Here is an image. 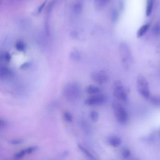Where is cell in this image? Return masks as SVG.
Wrapping results in <instances>:
<instances>
[{
    "instance_id": "6da1fadb",
    "label": "cell",
    "mask_w": 160,
    "mask_h": 160,
    "mask_svg": "<svg viewBox=\"0 0 160 160\" xmlns=\"http://www.w3.org/2000/svg\"><path fill=\"white\" fill-rule=\"evenodd\" d=\"M64 98L69 101L77 100L81 94V88L76 82H69L65 85L62 91Z\"/></svg>"
},
{
    "instance_id": "7a4b0ae2",
    "label": "cell",
    "mask_w": 160,
    "mask_h": 160,
    "mask_svg": "<svg viewBox=\"0 0 160 160\" xmlns=\"http://www.w3.org/2000/svg\"><path fill=\"white\" fill-rule=\"evenodd\" d=\"M112 111L114 117L119 124H125L129 120V115L124 107L118 102L112 104Z\"/></svg>"
},
{
    "instance_id": "3957f363",
    "label": "cell",
    "mask_w": 160,
    "mask_h": 160,
    "mask_svg": "<svg viewBox=\"0 0 160 160\" xmlns=\"http://www.w3.org/2000/svg\"><path fill=\"white\" fill-rule=\"evenodd\" d=\"M136 86L138 91L144 98H149L151 93L149 83L147 79L143 76L139 75L138 76L136 79Z\"/></svg>"
},
{
    "instance_id": "277c9868",
    "label": "cell",
    "mask_w": 160,
    "mask_h": 160,
    "mask_svg": "<svg viewBox=\"0 0 160 160\" xmlns=\"http://www.w3.org/2000/svg\"><path fill=\"white\" fill-rule=\"evenodd\" d=\"M113 94L114 97L121 102H126L128 99V94L122 82L116 81L113 84Z\"/></svg>"
},
{
    "instance_id": "5b68a950",
    "label": "cell",
    "mask_w": 160,
    "mask_h": 160,
    "mask_svg": "<svg viewBox=\"0 0 160 160\" xmlns=\"http://www.w3.org/2000/svg\"><path fill=\"white\" fill-rule=\"evenodd\" d=\"M119 51L122 63L128 66L132 60L131 51L129 46L126 42H122L119 44Z\"/></svg>"
},
{
    "instance_id": "8992f818",
    "label": "cell",
    "mask_w": 160,
    "mask_h": 160,
    "mask_svg": "<svg viewBox=\"0 0 160 160\" xmlns=\"http://www.w3.org/2000/svg\"><path fill=\"white\" fill-rule=\"evenodd\" d=\"M107 98L106 96L101 94L91 95L84 101V104L89 106H98L106 103Z\"/></svg>"
},
{
    "instance_id": "52a82bcc",
    "label": "cell",
    "mask_w": 160,
    "mask_h": 160,
    "mask_svg": "<svg viewBox=\"0 0 160 160\" xmlns=\"http://www.w3.org/2000/svg\"><path fill=\"white\" fill-rule=\"evenodd\" d=\"M91 79L93 81L99 84H104L108 82L109 76L106 72L102 70H99L92 73Z\"/></svg>"
},
{
    "instance_id": "ba28073f",
    "label": "cell",
    "mask_w": 160,
    "mask_h": 160,
    "mask_svg": "<svg viewBox=\"0 0 160 160\" xmlns=\"http://www.w3.org/2000/svg\"><path fill=\"white\" fill-rule=\"evenodd\" d=\"M37 149L36 146H31V147H28L26 148H24L19 151H18L17 153H16L14 154V158L16 159H21L24 158V156L28 155V154H31V153H32L34 151H36V149Z\"/></svg>"
},
{
    "instance_id": "9c48e42d",
    "label": "cell",
    "mask_w": 160,
    "mask_h": 160,
    "mask_svg": "<svg viewBox=\"0 0 160 160\" xmlns=\"http://www.w3.org/2000/svg\"><path fill=\"white\" fill-rule=\"evenodd\" d=\"M108 144L113 148H118L122 143V140L120 137L117 135H110L107 139Z\"/></svg>"
},
{
    "instance_id": "30bf717a",
    "label": "cell",
    "mask_w": 160,
    "mask_h": 160,
    "mask_svg": "<svg viewBox=\"0 0 160 160\" xmlns=\"http://www.w3.org/2000/svg\"><path fill=\"white\" fill-rule=\"evenodd\" d=\"M78 147L79 149L81 151V152L87 158L88 160H98L97 158L94 155V154L86 147L79 144L78 145Z\"/></svg>"
},
{
    "instance_id": "8fae6325",
    "label": "cell",
    "mask_w": 160,
    "mask_h": 160,
    "mask_svg": "<svg viewBox=\"0 0 160 160\" xmlns=\"http://www.w3.org/2000/svg\"><path fill=\"white\" fill-rule=\"evenodd\" d=\"M149 28H150L149 23H146V24L142 25L137 31V34H136L137 37L139 38L142 37L147 32V31H148Z\"/></svg>"
},
{
    "instance_id": "7c38bea8",
    "label": "cell",
    "mask_w": 160,
    "mask_h": 160,
    "mask_svg": "<svg viewBox=\"0 0 160 160\" xmlns=\"http://www.w3.org/2000/svg\"><path fill=\"white\" fill-rule=\"evenodd\" d=\"M86 91L88 94H91V95H94L97 94H99L101 89L99 87L93 85V84H90L88 85L86 88Z\"/></svg>"
},
{
    "instance_id": "4fadbf2b",
    "label": "cell",
    "mask_w": 160,
    "mask_h": 160,
    "mask_svg": "<svg viewBox=\"0 0 160 160\" xmlns=\"http://www.w3.org/2000/svg\"><path fill=\"white\" fill-rule=\"evenodd\" d=\"M154 0H147L146 6V16H149L152 11L154 7Z\"/></svg>"
},
{
    "instance_id": "5bb4252c",
    "label": "cell",
    "mask_w": 160,
    "mask_h": 160,
    "mask_svg": "<svg viewBox=\"0 0 160 160\" xmlns=\"http://www.w3.org/2000/svg\"><path fill=\"white\" fill-rule=\"evenodd\" d=\"M11 74V71L6 67H1L0 68V77L1 78H8Z\"/></svg>"
},
{
    "instance_id": "9a60e30c",
    "label": "cell",
    "mask_w": 160,
    "mask_h": 160,
    "mask_svg": "<svg viewBox=\"0 0 160 160\" xmlns=\"http://www.w3.org/2000/svg\"><path fill=\"white\" fill-rule=\"evenodd\" d=\"M109 0H94L96 7L98 8H102L104 7L109 2Z\"/></svg>"
},
{
    "instance_id": "2e32d148",
    "label": "cell",
    "mask_w": 160,
    "mask_h": 160,
    "mask_svg": "<svg viewBox=\"0 0 160 160\" xmlns=\"http://www.w3.org/2000/svg\"><path fill=\"white\" fill-rule=\"evenodd\" d=\"M89 118L92 122H97L99 119V114L96 111H92L89 113Z\"/></svg>"
},
{
    "instance_id": "e0dca14e",
    "label": "cell",
    "mask_w": 160,
    "mask_h": 160,
    "mask_svg": "<svg viewBox=\"0 0 160 160\" xmlns=\"http://www.w3.org/2000/svg\"><path fill=\"white\" fill-rule=\"evenodd\" d=\"M153 34L156 36H158L160 34V19L158 20L154 24L152 29Z\"/></svg>"
},
{
    "instance_id": "ac0fdd59",
    "label": "cell",
    "mask_w": 160,
    "mask_h": 160,
    "mask_svg": "<svg viewBox=\"0 0 160 160\" xmlns=\"http://www.w3.org/2000/svg\"><path fill=\"white\" fill-rule=\"evenodd\" d=\"M15 48L18 51H22L26 48V45L24 42L22 41H18L15 44Z\"/></svg>"
},
{
    "instance_id": "d6986e66",
    "label": "cell",
    "mask_w": 160,
    "mask_h": 160,
    "mask_svg": "<svg viewBox=\"0 0 160 160\" xmlns=\"http://www.w3.org/2000/svg\"><path fill=\"white\" fill-rule=\"evenodd\" d=\"M63 118H64V120L66 122H72V119H73L72 114L69 112H68V111L64 112V113H63Z\"/></svg>"
},
{
    "instance_id": "ffe728a7",
    "label": "cell",
    "mask_w": 160,
    "mask_h": 160,
    "mask_svg": "<svg viewBox=\"0 0 160 160\" xmlns=\"http://www.w3.org/2000/svg\"><path fill=\"white\" fill-rule=\"evenodd\" d=\"M121 156L124 159H128L131 156V151L128 148H124L121 151Z\"/></svg>"
},
{
    "instance_id": "44dd1931",
    "label": "cell",
    "mask_w": 160,
    "mask_h": 160,
    "mask_svg": "<svg viewBox=\"0 0 160 160\" xmlns=\"http://www.w3.org/2000/svg\"><path fill=\"white\" fill-rule=\"evenodd\" d=\"M81 9H82V5H81V3L78 2V3H76V4H74V12H80Z\"/></svg>"
},
{
    "instance_id": "7402d4cb",
    "label": "cell",
    "mask_w": 160,
    "mask_h": 160,
    "mask_svg": "<svg viewBox=\"0 0 160 160\" xmlns=\"http://www.w3.org/2000/svg\"><path fill=\"white\" fill-rule=\"evenodd\" d=\"M4 59L7 62H9L11 59V56L8 54V53H6L4 54Z\"/></svg>"
}]
</instances>
